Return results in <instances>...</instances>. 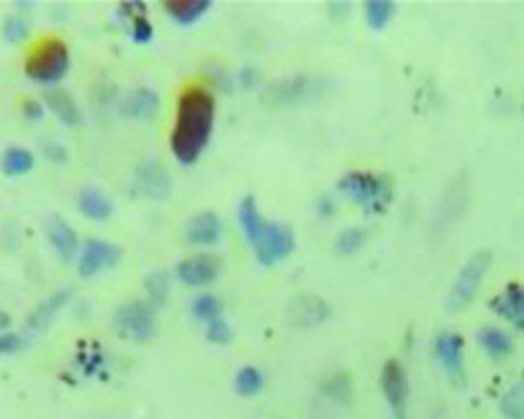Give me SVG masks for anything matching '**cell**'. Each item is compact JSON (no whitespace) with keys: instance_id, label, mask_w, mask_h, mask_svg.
Listing matches in <instances>:
<instances>
[{"instance_id":"cell-1","label":"cell","mask_w":524,"mask_h":419,"mask_svg":"<svg viewBox=\"0 0 524 419\" xmlns=\"http://www.w3.org/2000/svg\"><path fill=\"white\" fill-rule=\"evenodd\" d=\"M214 117H217V103L208 87L190 85L181 92L177 100L172 136H170L172 154L179 163L192 165L204 154L213 136Z\"/></svg>"},{"instance_id":"cell-2","label":"cell","mask_w":524,"mask_h":419,"mask_svg":"<svg viewBox=\"0 0 524 419\" xmlns=\"http://www.w3.org/2000/svg\"><path fill=\"white\" fill-rule=\"evenodd\" d=\"M339 192L366 214H381L393 204V181L384 174L348 172L339 179Z\"/></svg>"},{"instance_id":"cell-3","label":"cell","mask_w":524,"mask_h":419,"mask_svg":"<svg viewBox=\"0 0 524 419\" xmlns=\"http://www.w3.org/2000/svg\"><path fill=\"white\" fill-rule=\"evenodd\" d=\"M67 70H70V48L57 36L39 40L27 54L25 74L40 85H54L63 81Z\"/></svg>"},{"instance_id":"cell-4","label":"cell","mask_w":524,"mask_h":419,"mask_svg":"<svg viewBox=\"0 0 524 419\" xmlns=\"http://www.w3.org/2000/svg\"><path fill=\"white\" fill-rule=\"evenodd\" d=\"M493 264V255L489 250H477L476 255L468 257L467 264L459 270L458 279L453 281L447 297V310L449 312H462L468 303L476 299L477 290H480L482 279H485L486 270Z\"/></svg>"},{"instance_id":"cell-5","label":"cell","mask_w":524,"mask_h":419,"mask_svg":"<svg viewBox=\"0 0 524 419\" xmlns=\"http://www.w3.org/2000/svg\"><path fill=\"white\" fill-rule=\"evenodd\" d=\"M319 87L321 81L317 76L297 74V76H288L266 85L261 92V100L268 108H293V105L310 99L315 92H319Z\"/></svg>"},{"instance_id":"cell-6","label":"cell","mask_w":524,"mask_h":419,"mask_svg":"<svg viewBox=\"0 0 524 419\" xmlns=\"http://www.w3.org/2000/svg\"><path fill=\"white\" fill-rule=\"evenodd\" d=\"M118 333L132 342H148L156 333V308L150 301H130L117 312Z\"/></svg>"},{"instance_id":"cell-7","label":"cell","mask_w":524,"mask_h":419,"mask_svg":"<svg viewBox=\"0 0 524 419\" xmlns=\"http://www.w3.org/2000/svg\"><path fill=\"white\" fill-rule=\"evenodd\" d=\"M380 388L384 399L389 402L393 419H408V399H411V386H408L406 371L397 359H389L381 366Z\"/></svg>"},{"instance_id":"cell-8","label":"cell","mask_w":524,"mask_h":419,"mask_svg":"<svg viewBox=\"0 0 524 419\" xmlns=\"http://www.w3.org/2000/svg\"><path fill=\"white\" fill-rule=\"evenodd\" d=\"M468 181L467 174H458V177L450 181V186L444 190L442 199L438 201V208L433 212V219H431V230L433 234L447 232L450 225L464 214L468 205Z\"/></svg>"},{"instance_id":"cell-9","label":"cell","mask_w":524,"mask_h":419,"mask_svg":"<svg viewBox=\"0 0 524 419\" xmlns=\"http://www.w3.org/2000/svg\"><path fill=\"white\" fill-rule=\"evenodd\" d=\"M295 232H293L291 225L270 223L268 232L264 234V239L252 250H255L257 261L261 266H275L279 261L288 259L295 252Z\"/></svg>"},{"instance_id":"cell-10","label":"cell","mask_w":524,"mask_h":419,"mask_svg":"<svg viewBox=\"0 0 524 419\" xmlns=\"http://www.w3.org/2000/svg\"><path fill=\"white\" fill-rule=\"evenodd\" d=\"M121 261V248L103 239H90L83 243L78 255V275L83 279H92L105 270L114 268Z\"/></svg>"},{"instance_id":"cell-11","label":"cell","mask_w":524,"mask_h":419,"mask_svg":"<svg viewBox=\"0 0 524 419\" xmlns=\"http://www.w3.org/2000/svg\"><path fill=\"white\" fill-rule=\"evenodd\" d=\"M435 357L447 372L449 381L458 388L467 384V363H464V339L462 335L442 333L435 339Z\"/></svg>"},{"instance_id":"cell-12","label":"cell","mask_w":524,"mask_h":419,"mask_svg":"<svg viewBox=\"0 0 524 419\" xmlns=\"http://www.w3.org/2000/svg\"><path fill=\"white\" fill-rule=\"evenodd\" d=\"M223 264L213 252H199L188 259H183L177 266V277L188 288H204V285L214 284L222 275Z\"/></svg>"},{"instance_id":"cell-13","label":"cell","mask_w":524,"mask_h":419,"mask_svg":"<svg viewBox=\"0 0 524 419\" xmlns=\"http://www.w3.org/2000/svg\"><path fill=\"white\" fill-rule=\"evenodd\" d=\"M330 317V306L317 294H300L288 306V321L295 328H317Z\"/></svg>"},{"instance_id":"cell-14","label":"cell","mask_w":524,"mask_h":419,"mask_svg":"<svg viewBox=\"0 0 524 419\" xmlns=\"http://www.w3.org/2000/svg\"><path fill=\"white\" fill-rule=\"evenodd\" d=\"M135 186L141 195L154 201H163L165 196L170 195V190H172L168 170H165L163 163L156 159L144 161V163L139 165L135 177Z\"/></svg>"},{"instance_id":"cell-15","label":"cell","mask_w":524,"mask_h":419,"mask_svg":"<svg viewBox=\"0 0 524 419\" xmlns=\"http://www.w3.org/2000/svg\"><path fill=\"white\" fill-rule=\"evenodd\" d=\"M222 234H223L222 219H219L214 212H199V214L192 216L186 223V228H183L186 241L201 248H210L214 246V243H219L222 241Z\"/></svg>"},{"instance_id":"cell-16","label":"cell","mask_w":524,"mask_h":419,"mask_svg":"<svg viewBox=\"0 0 524 419\" xmlns=\"http://www.w3.org/2000/svg\"><path fill=\"white\" fill-rule=\"evenodd\" d=\"M121 114L127 118H136V121H148L154 118L161 109V96L152 87H136V90L127 92L121 100Z\"/></svg>"},{"instance_id":"cell-17","label":"cell","mask_w":524,"mask_h":419,"mask_svg":"<svg viewBox=\"0 0 524 419\" xmlns=\"http://www.w3.org/2000/svg\"><path fill=\"white\" fill-rule=\"evenodd\" d=\"M489 306L518 330H524V285L509 284L502 292L491 299Z\"/></svg>"},{"instance_id":"cell-18","label":"cell","mask_w":524,"mask_h":419,"mask_svg":"<svg viewBox=\"0 0 524 419\" xmlns=\"http://www.w3.org/2000/svg\"><path fill=\"white\" fill-rule=\"evenodd\" d=\"M237 219H239V225H241L243 237H246V241L250 243V248H255L257 243L264 239V234L268 232L270 221H266V216L261 214L259 205H257V201L252 199V196H246V199L239 204Z\"/></svg>"},{"instance_id":"cell-19","label":"cell","mask_w":524,"mask_h":419,"mask_svg":"<svg viewBox=\"0 0 524 419\" xmlns=\"http://www.w3.org/2000/svg\"><path fill=\"white\" fill-rule=\"evenodd\" d=\"M45 232H48L49 243H52V248L61 259L70 261L78 255L76 230L67 221H63L61 216H49L48 225H45Z\"/></svg>"},{"instance_id":"cell-20","label":"cell","mask_w":524,"mask_h":419,"mask_svg":"<svg viewBox=\"0 0 524 419\" xmlns=\"http://www.w3.org/2000/svg\"><path fill=\"white\" fill-rule=\"evenodd\" d=\"M45 108H48L58 121L66 123V126H78V123H81V108H78V103L70 92L57 90V87L48 90L45 92Z\"/></svg>"},{"instance_id":"cell-21","label":"cell","mask_w":524,"mask_h":419,"mask_svg":"<svg viewBox=\"0 0 524 419\" xmlns=\"http://www.w3.org/2000/svg\"><path fill=\"white\" fill-rule=\"evenodd\" d=\"M477 344L485 350L486 357H491L493 362H504L513 353V339L504 330L495 328V326L482 328L477 333Z\"/></svg>"},{"instance_id":"cell-22","label":"cell","mask_w":524,"mask_h":419,"mask_svg":"<svg viewBox=\"0 0 524 419\" xmlns=\"http://www.w3.org/2000/svg\"><path fill=\"white\" fill-rule=\"evenodd\" d=\"M78 210L90 221H108L112 216L114 205L105 192L96 190V188H87L78 195Z\"/></svg>"},{"instance_id":"cell-23","label":"cell","mask_w":524,"mask_h":419,"mask_svg":"<svg viewBox=\"0 0 524 419\" xmlns=\"http://www.w3.org/2000/svg\"><path fill=\"white\" fill-rule=\"evenodd\" d=\"M163 7L179 25H195L201 16L210 12L213 0H168Z\"/></svg>"},{"instance_id":"cell-24","label":"cell","mask_w":524,"mask_h":419,"mask_svg":"<svg viewBox=\"0 0 524 419\" xmlns=\"http://www.w3.org/2000/svg\"><path fill=\"white\" fill-rule=\"evenodd\" d=\"M72 297V290H61V292L52 294V297L48 299V301L40 303L39 308H36L34 312L30 315V321H27V326H30V330H45L49 324L54 321V317L58 315V312L63 310V306H66L67 301H70Z\"/></svg>"},{"instance_id":"cell-25","label":"cell","mask_w":524,"mask_h":419,"mask_svg":"<svg viewBox=\"0 0 524 419\" xmlns=\"http://www.w3.org/2000/svg\"><path fill=\"white\" fill-rule=\"evenodd\" d=\"M121 13L130 22V34L135 43H150L152 36H154V27L145 18V4L144 3H126L121 7Z\"/></svg>"},{"instance_id":"cell-26","label":"cell","mask_w":524,"mask_h":419,"mask_svg":"<svg viewBox=\"0 0 524 419\" xmlns=\"http://www.w3.org/2000/svg\"><path fill=\"white\" fill-rule=\"evenodd\" d=\"M34 154L30 150H25V147H7L3 152V159H0V170L7 177H22V174L34 170Z\"/></svg>"},{"instance_id":"cell-27","label":"cell","mask_w":524,"mask_h":419,"mask_svg":"<svg viewBox=\"0 0 524 419\" xmlns=\"http://www.w3.org/2000/svg\"><path fill=\"white\" fill-rule=\"evenodd\" d=\"M190 315L205 326H208L210 321L222 319V315H223L222 299H219L217 294H213V292L196 294V297L192 299V303H190Z\"/></svg>"},{"instance_id":"cell-28","label":"cell","mask_w":524,"mask_h":419,"mask_svg":"<svg viewBox=\"0 0 524 419\" xmlns=\"http://www.w3.org/2000/svg\"><path fill=\"white\" fill-rule=\"evenodd\" d=\"M321 395L335 399L339 404H348L353 399V380L346 372H335V375L326 377L319 386Z\"/></svg>"},{"instance_id":"cell-29","label":"cell","mask_w":524,"mask_h":419,"mask_svg":"<svg viewBox=\"0 0 524 419\" xmlns=\"http://www.w3.org/2000/svg\"><path fill=\"white\" fill-rule=\"evenodd\" d=\"M264 388V372L255 366H243L241 371L234 375V390L241 397H255Z\"/></svg>"},{"instance_id":"cell-30","label":"cell","mask_w":524,"mask_h":419,"mask_svg":"<svg viewBox=\"0 0 524 419\" xmlns=\"http://www.w3.org/2000/svg\"><path fill=\"white\" fill-rule=\"evenodd\" d=\"M170 288H172V281L165 270H156V273L148 275L145 279V292H148V301L154 308H161L170 297Z\"/></svg>"},{"instance_id":"cell-31","label":"cell","mask_w":524,"mask_h":419,"mask_svg":"<svg viewBox=\"0 0 524 419\" xmlns=\"http://www.w3.org/2000/svg\"><path fill=\"white\" fill-rule=\"evenodd\" d=\"M366 22H369L371 30H384L390 22V18L395 16V3L390 0H369L364 7Z\"/></svg>"},{"instance_id":"cell-32","label":"cell","mask_w":524,"mask_h":419,"mask_svg":"<svg viewBox=\"0 0 524 419\" xmlns=\"http://www.w3.org/2000/svg\"><path fill=\"white\" fill-rule=\"evenodd\" d=\"M500 413L507 419H524V380L516 381L500 402Z\"/></svg>"},{"instance_id":"cell-33","label":"cell","mask_w":524,"mask_h":419,"mask_svg":"<svg viewBox=\"0 0 524 419\" xmlns=\"http://www.w3.org/2000/svg\"><path fill=\"white\" fill-rule=\"evenodd\" d=\"M364 241H366V230L348 228V230H344V232H339L337 241H335V252H337L339 257H351V255H355L362 246H364Z\"/></svg>"},{"instance_id":"cell-34","label":"cell","mask_w":524,"mask_h":419,"mask_svg":"<svg viewBox=\"0 0 524 419\" xmlns=\"http://www.w3.org/2000/svg\"><path fill=\"white\" fill-rule=\"evenodd\" d=\"M30 36V25H27L25 18L21 16H7L3 22V39L7 43H22V40Z\"/></svg>"},{"instance_id":"cell-35","label":"cell","mask_w":524,"mask_h":419,"mask_svg":"<svg viewBox=\"0 0 524 419\" xmlns=\"http://www.w3.org/2000/svg\"><path fill=\"white\" fill-rule=\"evenodd\" d=\"M232 337H234L232 328H230V324L223 317L217 321H210V324L205 326V339H208L210 344H214V346H228V344L232 342Z\"/></svg>"},{"instance_id":"cell-36","label":"cell","mask_w":524,"mask_h":419,"mask_svg":"<svg viewBox=\"0 0 524 419\" xmlns=\"http://www.w3.org/2000/svg\"><path fill=\"white\" fill-rule=\"evenodd\" d=\"M25 346V337L18 333H0V354H16Z\"/></svg>"},{"instance_id":"cell-37","label":"cell","mask_w":524,"mask_h":419,"mask_svg":"<svg viewBox=\"0 0 524 419\" xmlns=\"http://www.w3.org/2000/svg\"><path fill=\"white\" fill-rule=\"evenodd\" d=\"M43 154L49 163L63 165L67 161V150L57 141H45L43 143Z\"/></svg>"},{"instance_id":"cell-38","label":"cell","mask_w":524,"mask_h":419,"mask_svg":"<svg viewBox=\"0 0 524 419\" xmlns=\"http://www.w3.org/2000/svg\"><path fill=\"white\" fill-rule=\"evenodd\" d=\"M22 114H25L27 121H40V118L45 117V103H40V100H25L22 103Z\"/></svg>"},{"instance_id":"cell-39","label":"cell","mask_w":524,"mask_h":419,"mask_svg":"<svg viewBox=\"0 0 524 419\" xmlns=\"http://www.w3.org/2000/svg\"><path fill=\"white\" fill-rule=\"evenodd\" d=\"M259 83V72L255 70V67H243L241 72H239V85L246 87V90H252V87Z\"/></svg>"},{"instance_id":"cell-40","label":"cell","mask_w":524,"mask_h":419,"mask_svg":"<svg viewBox=\"0 0 524 419\" xmlns=\"http://www.w3.org/2000/svg\"><path fill=\"white\" fill-rule=\"evenodd\" d=\"M317 210H319L321 216H330L335 212V201L330 196H321L319 204H317Z\"/></svg>"},{"instance_id":"cell-41","label":"cell","mask_w":524,"mask_h":419,"mask_svg":"<svg viewBox=\"0 0 524 419\" xmlns=\"http://www.w3.org/2000/svg\"><path fill=\"white\" fill-rule=\"evenodd\" d=\"M9 324H12V317H9L4 310H0V333H7Z\"/></svg>"}]
</instances>
